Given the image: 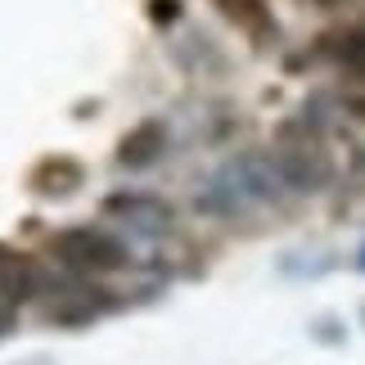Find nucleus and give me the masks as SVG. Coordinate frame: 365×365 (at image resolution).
<instances>
[{
    "label": "nucleus",
    "mask_w": 365,
    "mask_h": 365,
    "mask_svg": "<svg viewBox=\"0 0 365 365\" xmlns=\"http://www.w3.org/2000/svg\"><path fill=\"white\" fill-rule=\"evenodd\" d=\"M50 252L68 266H81V271H118L126 262L122 244H113L108 235L91 230V226H73V230H59L50 240Z\"/></svg>",
    "instance_id": "obj_1"
},
{
    "label": "nucleus",
    "mask_w": 365,
    "mask_h": 365,
    "mask_svg": "<svg viewBox=\"0 0 365 365\" xmlns=\"http://www.w3.org/2000/svg\"><path fill=\"white\" fill-rule=\"evenodd\" d=\"M212 5L226 14L240 32H248L252 41L275 36V19H271V5H266V0H212Z\"/></svg>",
    "instance_id": "obj_2"
},
{
    "label": "nucleus",
    "mask_w": 365,
    "mask_h": 365,
    "mask_svg": "<svg viewBox=\"0 0 365 365\" xmlns=\"http://www.w3.org/2000/svg\"><path fill=\"white\" fill-rule=\"evenodd\" d=\"M325 54L352 81H361V86H365V27H343V32H329Z\"/></svg>",
    "instance_id": "obj_3"
},
{
    "label": "nucleus",
    "mask_w": 365,
    "mask_h": 365,
    "mask_svg": "<svg viewBox=\"0 0 365 365\" xmlns=\"http://www.w3.org/2000/svg\"><path fill=\"white\" fill-rule=\"evenodd\" d=\"M163 126L158 122H140L131 135L122 140V149H118V163L122 167H145V163H153L163 153Z\"/></svg>",
    "instance_id": "obj_4"
},
{
    "label": "nucleus",
    "mask_w": 365,
    "mask_h": 365,
    "mask_svg": "<svg viewBox=\"0 0 365 365\" xmlns=\"http://www.w3.org/2000/svg\"><path fill=\"white\" fill-rule=\"evenodd\" d=\"M77 180H81V167L73 158H46L32 172V190L36 194H68Z\"/></svg>",
    "instance_id": "obj_5"
},
{
    "label": "nucleus",
    "mask_w": 365,
    "mask_h": 365,
    "mask_svg": "<svg viewBox=\"0 0 365 365\" xmlns=\"http://www.w3.org/2000/svg\"><path fill=\"white\" fill-rule=\"evenodd\" d=\"M153 19H176V5L172 0H158V5H153Z\"/></svg>",
    "instance_id": "obj_6"
},
{
    "label": "nucleus",
    "mask_w": 365,
    "mask_h": 365,
    "mask_svg": "<svg viewBox=\"0 0 365 365\" xmlns=\"http://www.w3.org/2000/svg\"><path fill=\"white\" fill-rule=\"evenodd\" d=\"M356 266H361V271H365V257H356Z\"/></svg>",
    "instance_id": "obj_7"
},
{
    "label": "nucleus",
    "mask_w": 365,
    "mask_h": 365,
    "mask_svg": "<svg viewBox=\"0 0 365 365\" xmlns=\"http://www.w3.org/2000/svg\"><path fill=\"white\" fill-rule=\"evenodd\" d=\"M316 5H334V0H316Z\"/></svg>",
    "instance_id": "obj_8"
}]
</instances>
